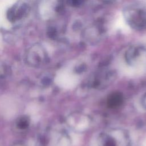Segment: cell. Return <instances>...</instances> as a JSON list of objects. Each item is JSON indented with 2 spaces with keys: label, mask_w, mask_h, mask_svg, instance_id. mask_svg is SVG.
<instances>
[{
  "label": "cell",
  "mask_w": 146,
  "mask_h": 146,
  "mask_svg": "<svg viewBox=\"0 0 146 146\" xmlns=\"http://www.w3.org/2000/svg\"><path fill=\"white\" fill-rule=\"evenodd\" d=\"M124 17L129 25L136 30L146 27V11L143 9L130 7L125 9Z\"/></svg>",
  "instance_id": "6da1fadb"
},
{
  "label": "cell",
  "mask_w": 146,
  "mask_h": 146,
  "mask_svg": "<svg viewBox=\"0 0 146 146\" xmlns=\"http://www.w3.org/2000/svg\"><path fill=\"white\" fill-rule=\"evenodd\" d=\"M48 59L44 50L39 46L31 48L27 54L26 60L28 64L33 67H39L46 63Z\"/></svg>",
  "instance_id": "7a4b0ae2"
},
{
  "label": "cell",
  "mask_w": 146,
  "mask_h": 146,
  "mask_svg": "<svg viewBox=\"0 0 146 146\" xmlns=\"http://www.w3.org/2000/svg\"><path fill=\"white\" fill-rule=\"evenodd\" d=\"M30 124V120L27 116H21L16 121V126L17 128L23 130L28 128Z\"/></svg>",
  "instance_id": "3957f363"
},
{
  "label": "cell",
  "mask_w": 146,
  "mask_h": 146,
  "mask_svg": "<svg viewBox=\"0 0 146 146\" xmlns=\"http://www.w3.org/2000/svg\"><path fill=\"white\" fill-rule=\"evenodd\" d=\"M119 102V98L118 95L115 94H112L109 96L107 100V104L110 108L115 107Z\"/></svg>",
  "instance_id": "277c9868"
},
{
  "label": "cell",
  "mask_w": 146,
  "mask_h": 146,
  "mask_svg": "<svg viewBox=\"0 0 146 146\" xmlns=\"http://www.w3.org/2000/svg\"><path fill=\"white\" fill-rule=\"evenodd\" d=\"M142 146H146V139L144 140V141L142 143Z\"/></svg>",
  "instance_id": "5b68a950"
}]
</instances>
